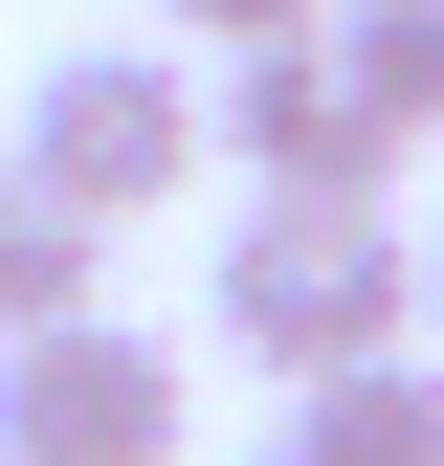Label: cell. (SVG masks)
I'll return each mask as SVG.
<instances>
[{"label": "cell", "mask_w": 444, "mask_h": 466, "mask_svg": "<svg viewBox=\"0 0 444 466\" xmlns=\"http://www.w3.org/2000/svg\"><path fill=\"white\" fill-rule=\"evenodd\" d=\"M200 311H222V356H267V378H378V356H422V245L378 200H245L222 222V267H200Z\"/></svg>", "instance_id": "1"}, {"label": "cell", "mask_w": 444, "mask_h": 466, "mask_svg": "<svg viewBox=\"0 0 444 466\" xmlns=\"http://www.w3.org/2000/svg\"><path fill=\"white\" fill-rule=\"evenodd\" d=\"M23 178L89 222H156L200 178V67H156V45H67V67H23Z\"/></svg>", "instance_id": "2"}, {"label": "cell", "mask_w": 444, "mask_h": 466, "mask_svg": "<svg viewBox=\"0 0 444 466\" xmlns=\"http://www.w3.org/2000/svg\"><path fill=\"white\" fill-rule=\"evenodd\" d=\"M0 466H178V333L89 311L0 356Z\"/></svg>", "instance_id": "3"}, {"label": "cell", "mask_w": 444, "mask_h": 466, "mask_svg": "<svg viewBox=\"0 0 444 466\" xmlns=\"http://www.w3.org/2000/svg\"><path fill=\"white\" fill-rule=\"evenodd\" d=\"M200 156H245V200H378V178H400V134L333 89V45L222 67V89H200Z\"/></svg>", "instance_id": "4"}, {"label": "cell", "mask_w": 444, "mask_h": 466, "mask_svg": "<svg viewBox=\"0 0 444 466\" xmlns=\"http://www.w3.org/2000/svg\"><path fill=\"white\" fill-rule=\"evenodd\" d=\"M289 466H444V356L311 378V400H289Z\"/></svg>", "instance_id": "5"}, {"label": "cell", "mask_w": 444, "mask_h": 466, "mask_svg": "<svg viewBox=\"0 0 444 466\" xmlns=\"http://www.w3.org/2000/svg\"><path fill=\"white\" fill-rule=\"evenodd\" d=\"M89 267H111V245H89V222L23 178V156H0V356H23V333H89V311H111Z\"/></svg>", "instance_id": "6"}, {"label": "cell", "mask_w": 444, "mask_h": 466, "mask_svg": "<svg viewBox=\"0 0 444 466\" xmlns=\"http://www.w3.org/2000/svg\"><path fill=\"white\" fill-rule=\"evenodd\" d=\"M333 89L422 156V134H444V0H333Z\"/></svg>", "instance_id": "7"}, {"label": "cell", "mask_w": 444, "mask_h": 466, "mask_svg": "<svg viewBox=\"0 0 444 466\" xmlns=\"http://www.w3.org/2000/svg\"><path fill=\"white\" fill-rule=\"evenodd\" d=\"M200 67H267V45H333V0H178Z\"/></svg>", "instance_id": "8"}, {"label": "cell", "mask_w": 444, "mask_h": 466, "mask_svg": "<svg viewBox=\"0 0 444 466\" xmlns=\"http://www.w3.org/2000/svg\"><path fill=\"white\" fill-rule=\"evenodd\" d=\"M422 333H444V245H422Z\"/></svg>", "instance_id": "9"}, {"label": "cell", "mask_w": 444, "mask_h": 466, "mask_svg": "<svg viewBox=\"0 0 444 466\" xmlns=\"http://www.w3.org/2000/svg\"><path fill=\"white\" fill-rule=\"evenodd\" d=\"M245 466H289V444H245Z\"/></svg>", "instance_id": "10"}]
</instances>
